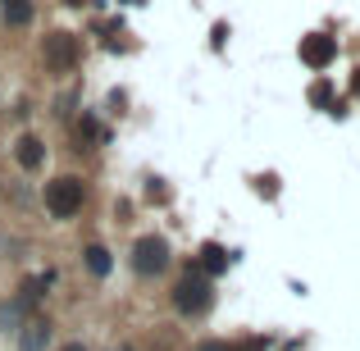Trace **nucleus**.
I'll list each match as a JSON object with an SVG mask.
<instances>
[{"instance_id":"f257e3e1","label":"nucleus","mask_w":360,"mask_h":351,"mask_svg":"<svg viewBox=\"0 0 360 351\" xmlns=\"http://www.w3.org/2000/svg\"><path fill=\"white\" fill-rule=\"evenodd\" d=\"M169 306H174V315H183V319L210 315V306H214V279H210L205 269H183V274L174 279Z\"/></svg>"},{"instance_id":"f03ea898","label":"nucleus","mask_w":360,"mask_h":351,"mask_svg":"<svg viewBox=\"0 0 360 351\" xmlns=\"http://www.w3.org/2000/svg\"><path fill=\"white\" fill-rule=\"evenodd\" d=\"M169 264H174V246H169L165 233H141V237H132V246H128V269H132V279L155 283V279H165V274H169Z\"/></svg>"},{"instance_id":"7ed1b4c3","label":"nucleus","mask_w":360,"mask_h":351,"mask_svg":"<svg viewBox=\"0 0 360 351\" xmlns=\"http://www.w3.org/2000/svg\"><path fill=\"white\" fill-rule=\"evenodd\" d=\"M41 205H46V215H51L55 224L78 219L82 205H87V183H82L78 174H55L51 183L41 187Z\"/></svg>"},{"instance_id":"20e7f679","label":"nucleus","mask_w":360,"mask_h":351,"mask_svg":"<svg viewBox=\"0 0 360 351\" xmlns=\"http://www.w3.org/2000/svg\"><path fill=\"white\" fill-rule=\"evenodd\" d=\"M78 60H82V46H78V37H73V32H46L41 64H46V73H51V78L73 73V69H78Z\"/></svg>"},{"instance_id":"39448f33","label":"nucleus","mask_w":360,"mask_h":351,"mask_svg":"<svg viewBox=\"0 0 360 351\" xmlns=\"http://www.w3.org/2000/svg\"><path fill=\"white\" fill-rule=\"evenodd\" d=\"M51 347H55V319L27 315V324L14 333V351H51Z\"/></svg>"},{"instance_id":"423d86ee","label":"nucleus","mask_w":360,"mask_h":351,"mask_svg":"<svg viewBox=\"0 0 360 351\" xmlns=\"http://www.w3.org/2000/svg\"><path fill=\"white\" fill-rule=\"evenodd\" d=\"M14 165L23 169V174H37V169L46 165V141L37 137V132H18L14 137Z\"/></svg>"},{"instance_id":"0eeeda50","label":"nucleus","mask_w":360,"mask_h":351,"mask_svg":"<svg viewBox=\"0 0 360 351\" xmlns=\"http://www.w3.org/2000/svg\"><path fill=\"white\" fill-rule=\"evenodd\" d=\"M333 55H338V42L328 32H310L306 42H301V64H306V69H324Z\"/></svg>"},{"instance_id":"6e6552de","label":"nucleus","mask_w":360,"mask_h":351,"mask_svg":"<svg viewBox=\"0 0 360 351\" xmlns=\"http://www.w3.org/2000/svg\"><path fill=\"white\" fill-rule=\"evenodd\" d=\"M37 18V5L32 0H0V23L9 27V32H27Z\"/></svg>"},{"instance_id":"1a4fd4ad","label":"nucleus","mask_w":360,"mask_h":351,"mask_svg":"<svg viewBox=\"0 0 360 351\" xmlns=\"http://www.w3.org/2000/svg\"><path fill=\"white\" fill-rule=\"evenodd\" d=\"M82 264H87L91 279H105V274L115 269V255H110L105 242H87V246H82Z\"/></svg>"},{"instance_id":"9d476101","label":"nucleus","mask_w":360,"mask_h":351,"mask_svg":"<svg viewBox=\"0 0 360 351\" xmlns=\"http://www.w3.org/2000/svg\"><path fill=\"white\" fill-rule=\"evenodd\" d=\"M27 315H32V310H27V306H23V301H18V297L0 301V333H5V338H14L18 328L27 324Z\"/></svg>"},{"instance_id":"9b49d317","label":"nucleus","mask_w":360,"mask_h":351,"mask_svg":"<svg viewBox=\"0 0 360 351\" xmlns=\"http://www.w3.org/2000/svg\"><path fill=\"white\" fill-rule=\"evenodd\" d=\"M196 351H260V343H229V338H205Z\"/></svg>"},{"instance_id":"f8f14e48","label":"nucleus","mask_w":360,"mask_h":351,"mask_svg":"<svg viewBox=\"0 0 360 351\" xmlns=\"http://www.w3.org/2000/svg\"><path fill=\"white\" fill-rule=\"evenodd\" d=\"M201 264H205V269H214V274H219L229 260H224V251H219V246H210V242H205V246H201Z\"/></svg>"},{"instance_id":"ddd939ff","label":"nucleus","mask_w":360,"mask_h":351,"mask_svg":"<svg viewBox=\"0 0 360 351\" xmlns=\"http://www.w3.org/2000/svg\"><path fill=\"white\" fill-rule=\"evenodd\" d=\"M55 351H91V347H87V343H78V338H69V343H60Z\"/></svg>"},{"instance_id":"4468645a","label":"nucleus","mask_w":360,"mask_h":351,"mask_svg":"<svg viewBox=\"0 0 360 351\" xmlns=\"http://www.w3.org/2000/svg\"><path fill=\"white\" fill-rule=\"evenodd\" d=\"M60 5H69V9H87L91 0H60Z\"/></svg>"},{"instance_id":"2eb2a0df","label":"nucleus","mask_w":360,"mask_h":351,"mask_svg":"<svg viewBox=\"0 0 360 351\" xmlns=\"http://www.w3.org/2000/svg\"><path fill=\"white\" fill-rule=\"evenodd\" d=\"M119 351H137V347H119Z\"/></svg>"}]
</instances>
